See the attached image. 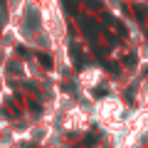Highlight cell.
I'll list each match as a JSON object with an SVG mask.
<instances>
[{
	"instance_id": "obj_1",
	"label": "cell",
	"mask_w": 148,
	"mask_h": 148,
	"mask_svg": "<svg viewBox=\"0 0 148 148\" xmlns=\"http://www.w3.org/2000/svg\"><path fill=\"white\" fill-rule=\"evenodd\" d=\"M79 25H82V30H84L91 40H96V35H99V25H96V22H91L89 17H79Z\"/></svg>"
},
{
	"instance_id": "obj_2",
	"label": "cell",
	"mask_w": 148,
	"mask_h": 148,
	"mask_svg": "<svg viewBox=\"0 0 148 148\" xmlns=\"http://www.w3.org/2000/svg\"><path fill=\"white\" fill-rule=\"evenodd\" d=\"M25 17H27V20H25V27H27V30H30V27H35V30H37V27H40V20H37L40 15H37V10H32V8H30Z\"/></svg>"
},
{
	"instance_id": "obj_3",
	"label": "cell",
	"mask_w": 148,
	"mask_h": 148,
	"mask_svg": "<svg viewBox=\"0 0 148 148\" xmlns=\"http://www.w3.org/2000/svg\"><path fill=\"white\" fill-rule=\"evenodd\" d=\"M37 59H40V64H42V67L45 69H52V57H49V54H45V52H40V54H37Z\"/></svg>"
},
{
	"instance_id": "obj_4",
	"label": "cell",
	"mask_w": 148,
	"mask_h": 148,
	"mask_svg": "<svg viewBox=\"0 0 148 148\" xmlns=\"http://www.w3.org/2000/svg\"><path fill=\"white\" fill-rule=\"evenodd\" d=\"M109 25H111V27H116L119 37H123V35H126V27H123V25H121V22H119V20H114V17H111V20H109Z\"/></svg>"
},
{
	"instance_id": "obj_5",
	"label": "cell",
	"mask_w": 148,
	"mask_h": 148,
	"mask_svg": "<svg viewBox=\"0 0 148 148\" xmlns=\"http://www.w3.org/2000/svg\"><path fill=\"white\" fill-rule=\"evenodd\" d=\"M131 10H133V12H136V15H138V20H143V17H146V15H148V10H146V8H143V5H133V8H131Z\"/></svg>"
},
{
	"instance_id": "obj_6",
	"label": "cell",
	"mask_w": 148,
	"mask_h": 148,
	"mask_svg": "<svg viewBox=\"0 0 148 148\" xmlns=\"http://www.w3.org/2000/svg\"><path fill=\"white\" fill-rule=\"evenodd\" d=\"M62 3H64V10H67V12L69 10H72V12L77 10V3H74V0H62Z\"/></svg>"
},
{
	"instance_id": "obj_7",
	"label": "cell",
	"mask_w": 148,
	"mask_h": 148,
	"mask_svg": "<svg viewBox=\"0 0 148 148\" xmlns=\"http://www.w3.org/2000/svg\"><path fill=\"white\" fill-rule=\"evenodd\" d=\"M86 3V8H94V10H101V3L99 0H84Z\"/></svg>"
},
{
	"instance_id": "obj_8",
	"label": "cell",
	"mask_w": 148,
	"mask_h": 148,
	"mask_svg": "<svg viewBox=\"0 0 148 148\" xmlns=\"http://www.w3.org/2000/svg\"><path fill=\"white\" fill-rule=\"evenodd\" d=\"M123 64H128V67H133V64H136V57H133V54H126V57H123Z\"/></svg>"
},
{
	"instance_id": "obj_9",
	"label": "cell",
	"mask_w": 148,
	"mask_h": 148,
	"mask_svg": "<svg viewBox=\"0 0 148 148\" xmlns=\"http://www.w3.org/2000/svg\"><path fill=\"white\" fill-rule=\"evenodd\" d=\"M104 67L109 69V72H114V74H119V64H111V62H104Z\"/></svg>"
},
{
	"instance_id": "obj_10",
	"label": "cell",
	"mask_w": 148,
	"mask_h": 148,
	"mask_svg": "<svg viewBox=\"0 0 148 148\" xmlns=\"http://www.w3.org/2000/svg\"><path fill=\"white\" fill-rule=\"evenodd\" d=\"M94 143H96V138H94V136H91V138H86V141H84V148H89V146H94Z\"/></svg>"
}]
</instances>
